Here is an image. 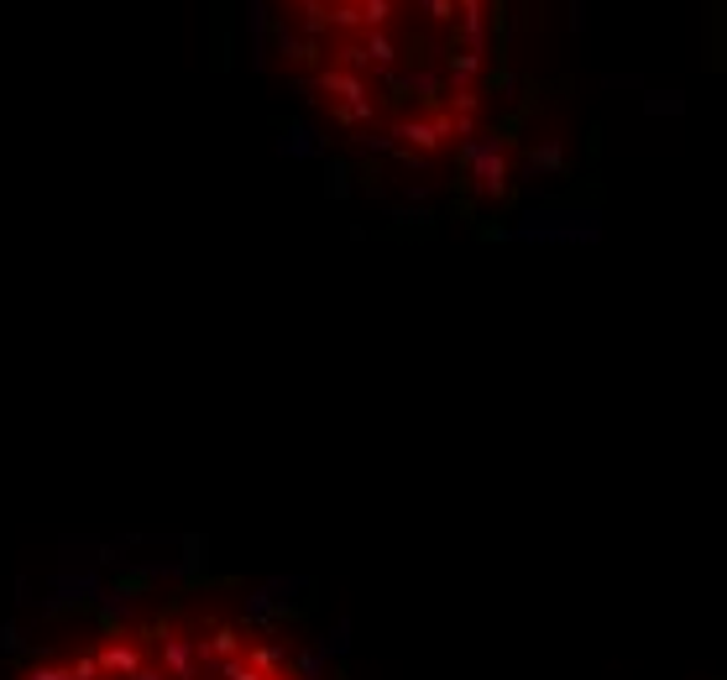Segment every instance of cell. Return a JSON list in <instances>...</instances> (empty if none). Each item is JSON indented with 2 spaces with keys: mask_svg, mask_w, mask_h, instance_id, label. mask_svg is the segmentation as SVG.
<instances>
[{
  "mask_svg": "<svg viewBox=\"0 0 727 680\" xmlns=\"http://www.w3.org/2000/svg\"><path fill=\"white\" fill-rule=\"evenodd\" d=\"M5 680H320V665L241 602L152 597L73 623L16 659Z\"/></svg>",
  "mask_w": 727,
  "mask_h": 680,
  "instance_id": "1",
  "label": "cell"
},
{
  "mask_svg": "<svg viewBox=\"0 0 727 680\" xmlns=\"http://www.w3.org/2000/svg\"><path fill=\"white\" fill-rule=\"evenodd\" d=\"M267 32H273V47H278V53H282V64H288V69H299V73H314V69H320V64H325V47L304 43V37H299V32L288 26V16H282L278 26H267Z\"/></svg>",
  "mask_w": 727,
  "mask_h": 680,
  "instance_id": "2",
  "label": "cell"
},
{
  "mask_svg": "<svg viewBox=\"0 0 727 680\" xmlns=\"http://www.w3.org/2000/svg\"><path fill=\"white\" fill-rule=\"evenodd\" d=\"M351 5L361 16V32H388L399 16V0H351Z\"/></svg>",
  "mask_w": 727,
  "mask_h": 680,
  "instance_id": "3",
  "label": "cell"
},
{
  "mask_svg": "<svg viewBox=\"0 0 727 680\" xmlns=\"http://www.w3.org/2000/svg\"><path fill=\"white\" fill-rule=\"evenodd\" d=\"M246 22H252V64H267V0H246Z\"/></svg>",
  "mask_w": 727,
  "mask_h": 680,
  "instance_id": "4",
  "label": "cell"
},
{
  "mask_svg": "<svg viewBox=\"0 0 727 680\" xmlns=\"http://www.w3.org/2000/svg\"><path fill=\"white\" fill-rule=\"evenodd\" d=\"M419 5L435 26H450V32H455V0H419Z\"/></svg>",
  "mask_w": 727,
  "mask_h": 680,
  "instance_id": "5",
  "label": "cell"
},
{
  "mask_svg": "<svg viewBox=\"0 0 727 680\" xmlns=\"http://www.w3.org/2000/svg\"><path fill=\"white\" fill-rule=\"evenodd\" d=\"M529 163H534V168H561V147H555V141H544V147L529 152Z\"/></svg>",
  "mask_w": 727,
  "mask_h": 680,
  "instance_id": "6",
  "label": "cell"
},
{
  "mask_svg": "<svg viewBox=\"0 0 727 680\" xmlns=\"http://www.w3.org/2000/svg\"><path fill=\"white\" fill-rule=\"evenodd\" d=\"M570 26H576V32L587 26V0H570Z\"/></svg>",
  "mask_w": 727,
  "mask_h": 680,
  "instance_id": "7",
  "label": "cell"
},
{
  "mask_svg": "<svg viewBox=\"0 0 727 680\" xmlns=\"http://www.w3.org/2000/svg\"><path fill=\"white\" fill-rule=\"evenodd\" d=\"M649 111H681V94H670V100H659V94H655V100H649Z\"/></svg>",
  "mask_w": 727,
  "mask_h": 680,
  "instance_id": "8",
  "label": "cell"
},
{
  "mask_svg": "<svg viewBox=\"0 0 727 680\" xmlns=\"http://www.w3.org/2000/svg\"><path fill=\"white\" fill-rule=\"evenodd\" d=\"M304 5H320V0H282V11H304Z\"/></svg>",
  "mask_w": 727,
  "mask_h": 680,
  "instance_id": "9",
  "label": "cell"
}]
</instances>
